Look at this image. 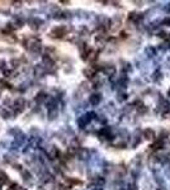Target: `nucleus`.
Listing matches in <instances>:
<instances>
[{"instance_id":"obj_7","label":"nucleus","mask_w":170,"mask_h":190,"mask_svg":"<svg viewBox=\"0 0 170 190\" xmlns=\"http://www.w3.org/2000/svg\"><path fill=\"white\" fill-rule=\"evenodd\" d=\"M145 52H146L147 57H154V56H156V48L152 47V46H148V47L146 48Z\"/></svg>"},{"instance_id":"obj_4","label":"nucleus","mask_w":170,"mask_h":190,"mask_svg":"<svg viewBox=\"0 0 170 190\" xmlns=\"http://www.w3.org/2000/svg\"><path fill=\"white\" fill-rule=\"evenodd\" d=\"M102 101V95L99 93H95V94H91L89 97V103L91 105H94V107H97V105Z\"/></svg>"},{"instance_id":"obj_5","label":"nucleus","mask_w":170,"mask_h":190,"mask_svg":"<svg viewBox=\"0 0 170 190\" xmlns=\"http://www.w3.org/2000/svg\"><path fill=\"white\" fill-rule=\"evenodd\" d=\"M47 98H48V97H47V94H46L45 91H39V93L36 95V97H34V101H36L37 104L41 105V104H43V103L47 100Z\"/></svg>"},{"instance_id":"obj_3","label":"nucleus","mask_w":170,"mask_h":190,"mask_svg":"<svg viewBox=\"0 0 170 190\" xmlns=\"http://www.w3.org/2000/svg\"><path fill=\"white\" fill-rule=\"evenodd\" d=\"M13 108L15 110V113H22L26 109V100L24 98H17L13 103Z\"/></svg>"},{"instance_id":"obj_12","label":"nucleus","mask_w":170,"mask_h":190,"mask_svg":"<svg viewBox=\"0 0 170 190\" xmlns=\"http://www.w3.org/2000/svg\"><path fill=\"white\" fill-rule=\"evenodd\" d=\"M37 190H47V189H45V188H38Z\"/></svg>"},{"instance_id":"obj_9","label":"nucleus","mask_w":170,"mask_h":190,"mask_svg":"<svg viewBox=\"0 0 170 190\" xmlns=\"http://www.w3.org/2000/svg\"><path fill=\"white\" fill-rule=\"evenodd\" d=\"M2 117L4 119H8V118H10V114H9L8 110H2Z\"/></svg>"},{"instance_id":"obj_2","label":"nucleus","mask_w":170,"mask_h":190,"mask_svg":"<svg viewBox=\"0 0 170 190\" xmlns=\"http://www.w3.org/2000/svg\"><path fill=\"white\" fill-rule=\"evenodd\" d=\"M94 113H87V114H84V115H81V117L78 119V125L80 127V128H84V127H87L90 122H91V119L94 118Z\"/></svg>"},{"instance_id":"obj_11","label":"nucleus","mask_w":170,"mask_h":190,"mask_svg":"<svg viewBox=\"0 0 170 190\" xmlns=\"http://www.w3.org/2000/svg\"><path fill=\"white\" fill-rule=\"evenodd\" d=\"M164 23H165V24H170V18H166V19L164 20Z\"/></svg>"},{"instance_id":"obj_14","label":"nucleus","mask_w":170,"mask_h":190,"mask_svg":"<svg viewBox=\"0 0 170 190\" xmlns=\"http://www.w3.org/2000/svg\"><path fill=\"white\" fill-rule=\"evenodd\" d=\"M95 190H103V189H100V188H98V189H95Z\"/></svg>"},{"instance_id":"obj_1","label":"nucleus","mask_w":170,"mask_h":190,"mask_svg":"<svg viewBox=\"0 0 170 190\" xmlns=\"http://www.w3.org/2000/svg\"><path fill=\"white\" fill-rule=\"evenodd\" d=\"M66 33H67L66 26L61 24V26H55L54 28H52V30L50 32V36L54 37V38H62Z\"/></svg>"},{"instance_id":"obj_10","label":"nucleus","mask_w":170,"mask_h":190,"mask_svg":"<svg viewBox=\"0 0 170 190\" xmlns=\"http://www.w3.org/2000/svg\"><path fill=\"white\" fill-rule=\"evenodd\" d=\"M8 190H18V185H17V184H12V185L9 186Z\"/></svg>"},{"instance_id":"obj_8","label":"nucleus","mask_w":170,"mask_h":190,"mask_svg":"<svg viewBox=\"0 0 170 190\" xmlns=\"http://www.w3.org/2000/svg\"><path fill=\"white\" fill-rule=\"evenodd\" d=\"M127 99V94L124 91H118V94H117V100L118 101H124Z\"/></svg>"},{"instance_id":"obj_6","label":"nucleus","mask_w":170,"mask_h":190,"mask_svg":"<svg viewBox=\"0 0 170 190\" xmlns=\"http://www.w3.org/2000/svg\"><path fill=\"white\" fill-rule=\"evenodd\" d=\"M142 137L145 140H147V141H152L155 137H156V134H155V132H154V129H151V128H146L145 131H144V133H142Z\"/></svg>"},{"instance_id":"obj_13","label":"nucleus","mask_w":170,"mask_h":190,"mask_svg":"<svg viewBox=\"0 0 170 190\" xmlns=\"http://www.w3.org/2000/svg\"><path fill=\"white\" fill-rule=\"evenodd\" d=\"M168 97L170 98V89H169V91H168Z\"/></svg>"}]
</instances>
